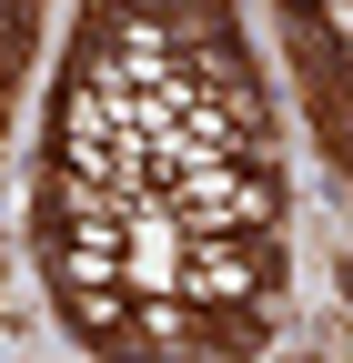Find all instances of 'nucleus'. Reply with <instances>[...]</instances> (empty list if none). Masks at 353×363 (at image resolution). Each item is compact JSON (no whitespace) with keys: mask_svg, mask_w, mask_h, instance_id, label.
Segmentation results:
<instances>
[{"mask_svg":"<svg viewBox=\"0 0 353 363\" xmlns=\"http://www.w3.org/2000/svg\"><path fill=\"white\" fill-rule=\"evenodd\" d=\"M273 283V233H182V303L192 313H252Z\"/></svg>","mask_w":353,"mask_h":363,"instance_id":"f257e3e1","label":"nucleus"}]
</instances>
